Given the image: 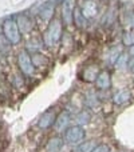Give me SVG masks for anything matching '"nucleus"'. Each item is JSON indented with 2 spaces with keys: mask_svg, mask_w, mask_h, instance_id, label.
Returning a JSON list of instances; mask_svg holds the SVG:
<instances>
[{
  "mask_svg": "<svg viewBox=\"0 0 134 152\" xmlns=\"http://www.w3.org/2000/svg\"><path fill=\"white\" fill-rule=\"evenodd\" d=\"M62 34H63L62 32V21L58 18H54L48 23L47 29H46L44 35H43V42H44V44L47 47H54L62 39Z\"/></svg>",
  "mask_w": 134,
  "mask_h": 152,
  "instance_id": "1",
  "label": "nucleus"
},
{
  "mask_svg": "<svg viewBox=\"0 0 134 152\" xmlns=\"http://www.w3.org/2000/svg\"><path fill=\"white\" fill-rule=\"evenodd\" d=\"M3 35H4L5 40L11 44H19L21 40V34L20 29L18 27V23H16L15 19H7L3 23Z\"/></svg>",
  "mask_w": 134,
  "mask_h": 152,
  "instance_id": "2",
  "label": "nucleus"
},
{
  "mask_svg": "<svg viewBox=\"0 0 134 152\" xmlns=\"http://www.w3.org/2000/svg\"><path fill=\"white\" fill-rule=\"evenodd\" d=\"M18 66L21 74L26 76H32L35 72V64L32 61V56L27 50H21L18 55Z\"/></svg>",
  "mask_w": 134,
  "mask_h": 152,
  "instance_id": "3",
  "label": "nucleus"
},
{
  "mask_svg": "<svg viewBox=\"0 0 134 152\" xmlns=\"http://www.w3.org/2000/svg\"><path fill=\"white\" fill-rule=\"evenodd\" d=\"M84 129L82 126H73L68 127L64 132V142L71 145H78L79 143L83 142L84 139Z\"/></svg>",
  "mask_w": 134,
  "mask_h": 152,
  "instance_id": "4",
  "label": "nucleus"
},
{
  "mask_svg": "<svg viewBox=\"0 0 134 152\" xmlns=\"http://www.w3.org/2000/svg\"><path fill=\"white\" fill-rule=\"evenodd\" d=\"M15 20H16V23H18V27H19V29H20L21 35L31 34V31L34 29V20H32L27 13H20V15H18Z\"/></svg>",
  "mask_w": 134,
  "mask_h": 152,
  "instance_id": "5",
  "label": "nucleus"
},
{
  "mask_svg": "<svg viewBox=\"0 0 134 152\" xmlns=\"http://www.w3.org/2000/svg\"><path fill=\"white\" fill-rule=\"evenodd\" d=\"M54 13H55V3L54 1H46L38 10V15L46 23H50L54 19Z\"/></svg>",
  "mask_w": 134,
  "mask_h": 152,
  "instance_id": "6",
  "label": "nucleus"
},
{
  "mask_svg": "<svg viewBox=\"0 0 134 152\" xmlns=\"http://www.w3.org/2000/svg\"><path fill=\"white\" fill-rule=\"evenodd\" d=\"M56 118H58V116H56L55 110H54V108H50V110H47L46 112H43V115L39 118V120H38V127H39L40 129L50 128L51 126H54Z\"/></svg>",
  "mask_w": 134,
  "mask_h": 152,
  "instance_id": "7",
  "label": "nucleus"
},
{
  "mask_svg": "<svg viewBox=\"0 0 134 152\" xmlns=\"http://www.w3.org/2000/svg\"><path fill=\"white\" fill-rule=\"evenodd\" d=\"M75 0H64L62 7V19L64 24L70 26L74 23V11H75Z\"/></svg>",
  "mask_w": 134,
  "mask_h": 152,
  "instance_id": "8",
  "label": "nucleus"
},
{
  "mask_svg": "<svg viewBox=\"0 0 134 152\" xmlns=\"http://www.w3.org/2000/svg\"><path fill=\"white\" fill-rule=\"evenodd\" d=\"M71 121V115L68 111H62L58 115L55 123H54V128H55L56 132H66V129L70 126Z\"/></svg>",
  "mask_w": 134,
  "mask_h": 152,
  "instance_id": "9",
  "label": "nucleus"
},
{
  "mask_svg": "<svg viewBox=\"0 0 134 152\" xmlns=\"http://www.w3.org/2000/svg\"><path fill=\"white\" fill-rule=\"evenodd\" d=\"M81 11L87 19H93L97 16L98 12V5L94 0H82V4H81Z\"/></svg>",
  "mask_w": 134,
  "mask_h": 152,
  "instance_id": "10",
  "label": "nucleus"
},
{
  "mask_svg": "<svg viewBox=\"0 0 134 152\" xmlns=\"http://www.w3.org/2000/svg\"><path fill=\"white\" fill-rule=\"evenodd\" d=\"M95 84H97V88L101 89V91H105V89H109L111 87V77H110V72L103 69V71L99 72L97 80H95Z\"/></svg>",
  "mask_w": 134,
  "mask_h": 152,
  "instance_id": "11",
  "label": "nucleus"
},
{
  "mask_svg": "<svg viewBox=\"0 0 134 152\" xmlns=\"http://www.w3.org/2000/svg\"><path fill=\"white\" fill-rule=\"evenodd\" d=\"M122 51L119 47H111L106 51V55H105V61L109 64V66H115L117 60L118 58L121 56Z\"/></svg>",
  "mask_w": 134,
  "mask_h": 152,
  "instance_id": "12",
  "label": "nucleus"
},
{
  "mask_svg": "<svg viewBox=\"0 0 134 152\" xmlns=\"http://www.w3.org/2000/svg\"><path fill=\"white\" fill-rule=\"evenodd\" d=\"M84 103L89 108H93V110H97L99 107V97H98L97 92L94 89H90V91L86 92L84 95Z\"/></svg>",
  "mask_w": 134,
  "mask_h": 152,
  "instance_id": "13",
  "label": "nucleus"
},
{
  "mask_svg": "<svg viewBox=\"0 0 134 152\" xmlns=\"http://www.w3.org/2000/svg\"><path fill=\"white\" fill-rule=\"evenodd\" d=\"M130 99H132V92H130L129 89H121V91H118L117 94H114V96H113V102L115 105L125 104V103L129 102Z\"/></svg>",
  "mask_w": 134,
  "mask_h": 152,
  "instance_id": "14",
  "label": "nucleus"
},
{
  "mask_svg": "<svg viewBox=\"0 0 134 152\" xmlns=\"http://www.w3.org/2000/svg\"><path fill=\"white\" fill-rule=\"evenodd\" d=\"M74 23H75V26L81 29L86 28L87 24H89V19L82 13V11L79 7H75V11H74Z\"/></svg>",
  "mask_w": 134,
  "mask_h": 152,
  "instance_id": "15",
  "label": "nucleus"
},
{
  "mask_svg": "<svg viewBox=\"0 0 134 152\" xmlns=\"http://www.w3.org/2000/svg\"><path fill=\"white\" fill-rule=\"evenodd\" d=\"M99 69H98L97 66H89L84 68L83 71V80L87 81V83H93V81L97 80L98 75H99Z\"/></svg>",
  "mask_w": 134,
  "mask_h": 152,
  "instance_id": "16",
  "label": "nucleus"
},
{
  "mask_svg": "<svg viewBox=\"0 0 134 152\" xmlns=\"http://www.w3.org/2000/svg\"><path fill=\"white\" fill-rule=\"evenodd\" d=\"M63 147V139L59 136L51 137L50 142L47 143V152H59Z\"/></svg>",
  "mask_w": 134,
  "mask_h": 152,
  "instance_id": "17",
  "label": "nucleus"
},
{
  "mask_svg": "<svg viewBox=\"0 0 134 152\" xmlns=\"http://www.w3.org/2000/svg\"><path fill=\"white\" fill-rule=\"evenodd\" d=\"M97 147V143L95 140H86V142L79 143L78 145H75L74 148V152H93L94 148Z\"/></svg>",
  "mask_w": 134,
  "mask_h": 152,
  "instance_id": "18",
  "label": "nucleus"
},
{
  "mask_svg": "<svg viewBox=\"0 0 134 152\" xmlns=\"http://www.w3.org/2000/svg\"><path fill=\"white\" fill-rule=\"evenodd\" d=\"M75 121L76 126H86V124H89L91 121V113L86 110L81 111L79 113L75 115Z\"/></svg>",
  "mask_w": 134,
  "mask_h": 152,
  "instance_id": "19",
  "label": "nucleus"
},
{
  "mask_svg": "<svg viewBox=\"0 0 134 152\" xmlns=\"http://www.w3.org/2000/svg\"><path fill=\"white\" fill-rule=\"evenodd\" d=\"M43 40H40L39 37H32L31 40H28L27 43V51H30L31 53H36L40 51V48L43 47Z\"/></svg>",
  "mask_w": 134,
  "mask_h": 152,
  "instance_id": "20",
  "label": "nucleus"
},
{
  "mask_svg": "<svg viewBox=\"0 0 134 152\" xmlns=\"http://www.w3.org/2000/svg\"><path fill=\"white\" fill-rule=\"evenodd\" d=\"M122 23L127 29H134V11H125L122 16Z\"/></svg>",
  "mask_w": 134,
  "mask_h": 152,
  "instance_id": "21",
  "label": "nucleus"
},
{
  "mask_svg": "<svg viewBox=\"0 0 134 152\" xmlns=\"http://www.w3.org/2000/svg\"><path fill=\"white\" fill-rule=\"evenodd\" d=\"M127 64H129V55L122 52L114 67H115L117 69H125V68H127Z\"/></svg>",
  "mask_w": 134,
  "mask_h": 152,
  "instance_id": "22",
  "label": "nucleus"
},
{
  "mask_svg": "<svg viewBox=\"0 0 134 152\" xmlns=\"http://www.w3.org/2000/svg\"><path fill=\"white\" fill-rule=\"evenodd\" d=\"M122 43L126 47H132L134 44V29H127L122 36Z\"/></svg>",
  "mask_w": 134,
  "mask_h": 152,
  "instance_id": "23",
  "label": "nucleus"
},
{
  "mask_svg": "<svg viewBox=\"0 0 134 152\" xmlns=\"http://www.w3.org/2000/svg\"><path fill=\"white\" fill-rule=\"evenodd\" d=\"M32 61H34L35 67H40V66L47 64V59L43 58V55H42V53H39V52L32 53Z\"/></svg>",
  "mask_w": 134,
  "mask_h": 152,
  "instance_id": "24",
  "label": "nucleus"
},
{
  "mask_svg": "<svg viewBox=\"0 0 134 152\" xmlns=\"http://www.w3.org/2000/svg\"><path fill=\"white\" fill-rule=\"evenodd\" d=\"M93 152H110V148L107 144H97V147L94 148Z\"/></svg>",
  "mask_w": 134,
  "mask_h": 152,
  "instance_id": "25",
  "label": "nucleus"
},
{
  "mask_svg": "<svg viewBox=\"0 0 134 152\" xmlns=\"http://www.w3.org/2000/svg\"><path fill=\"white\" fill-rule=\"evenodd\" d=\"M127 69H130V71L134 74V56L129 59V64H127Z\"/></svg>",
  "mask_w": 134,
  "mask_h": 152,
  "instance_id": "26",
  "label": "nucleus"
},
{
  "mask_svg": "<svg viewBox=\"0 0 134 152\" xmlns=\"http://www.w3.org/2000/svg\"><path fill=\"white\" fill-rule=\"evenodd\" d=\"M129 53H130V56H134V44L132 47H129Z\"/></svg>",
  "mask_w": 134,
  "mask_h": 152,
  "instance_id": "27",
  "label": "nucleus"
}]
</instances>
